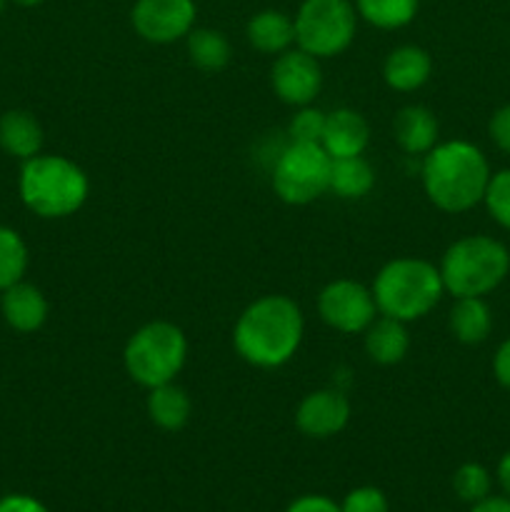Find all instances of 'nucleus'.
<instances>
[{
	"label": "nucleus",
	"mask_w": 510,
	"mask_h": 512,
	"mask_svg": "<svg viewBox=\"0 0 510 512\" xmlns=\"http://www.w3.org/2000/svg\"><path fill=\"white\" fill-rule=\"evenodd\" d=\"M303 333V310L293 298L263 295L235 320L233 348L253 368L275 370L295 358Z\"/></svg>",
	"instance_id": "1"
},
{
	"label": "nucleus",
	"mask_w": 510,
	"mask_h": 512,
	"mask_svg": "<svg viewBox=\"0 0 510 512\" xmlns=\"http://www.w3.org/2000/svg\"><path fill=\"white\" fill-rule=\"evenodd\" d=\"M490 163L478 145L445 140L423 155V190L443 213H468L483 203L490 183Z\"/></svg>",
	"instance_id": "2"
},
{
	"label": "nucleus",
	"mask_w": 510,
	"mask_h": 512,
	"mask_svg": "<svg viewBox=\"0 0 510 512\" xmlns=\"http://www.w3.org/2000/svg\"><path fill=\"white\" fill-rule=\"evenodd\" d=\"M18 193L30 213L60 220L83 208L90 195V180L85 170L65 155L38 153L20 168Z\"/></svg>",
	"instance_id": "3"
},
{
	"label": "nucleus",
	"mask_w": 510,
	"mask_h": 512,
	"mask_svg": "<svg viewBox=\"0 0 510 512\" xmlns=\"http://www.w3.org/2000/svg\"><path fill=\"white\" fill-rule=\"evenodd\" d=\"M373 298L380 315L413 323L425 318L445 293L438 265L423 258H395L378 270Z\"/></svg>",
	"instance_id": "4"
},
{
	"label": "nucleus",
	"mask_w": 510,
	"mask_h": 512,
	"mask_svg": "<svg viewBox=\"0 0 510 512\" xmlns=\"http://www.w3.org/2000/svg\"><path fill=\"white\" fill-rule=\"evenodd\" d=\"M440 278L453 298H485L510 273V250L490 235H465L440 258Z\"/></svg>",
	"instance_id": "5"
},
{
	"label": "nucleus",
	"mask_w": 510,
	"mask_h": 512,
	"mask_svg": "<svg viewBox=\"0 0 510 512\" xmlns=\"http://www.w3.org/2000/svg\"><path fill=\"white\" fill-rule=\"evenodd\" d=\"M188 360V338L168 320H153L135 330L123 350V365L143 388L173 383Z\"/></svg>",
	"instance_id": "6"
},
{
	"label": "nucleus",
	"mask_w": 510,
	"mask_h": 512,
	"mask_svg": "<svg viewBox=\"0 0 510 512\" xmlns=\"http://www.w3.org/2000/svg\"><path fill=\"white\" fill-rule=\"evenodd\" d=\"M295 45L318 60L345 53L355 40L358 10L353 0H303L293 18Z\"/></svg>",
	"instance_id": "7"
},
{
	"label": "nucleus",
	"mask_w": 510,
	"mask_h": 512,
	"mask_svg": "<svg viewBox=\"0 0 510 512\" xmlns=\"http://www.w3.org/2000/svg\"><path fill=\"white\" fill-rule=\"evenodd\" d=\"M333 158L320 143H290L273 168V190L283 203L308 205L330 190Z\"/></svg>",
	"instance_id": "8"
},
{
	"label": "nucleus",
	"mask_w": 510,
	"mask_h": 512,
	"mask_svg": "<svg viewBox=\"0 0 510 512\" xmlns=\"http://www.w3.org/2000/svg\"><path fill=\"white\" fill-rule=\"evenodd\" d=\"M318 313L328 328L343 335H355L365 333V328L378 318V305L373 290L355 280L340 278L320 290Z\"/></svg>",
	"instance_id": "9"
},
{
	"label": "nucleus",
	"mask_w": 510,
	"mask_h": 512,
	"mask_svg": "<svg viewBox=\"0 0 510 512\" xmlns=\"http://www.w3.org/2000/svg\"><path fill=\"white\" fill-rule=\"evenodd\" d=\"M195 0H135L130 23L135 33L153 45H168L188 38L195 28Z\"/></svg>",
	"instance_id": "10"
},
{
	"label": "nucleus",
	"mask_w": 510,
	"mask_h": 512,
	"mask_svg": "<svg viewBox=\"0 0 510 512\" xmlns=\"http://www.w3.org/2000/svg\"><path fill=\"white\" fill-rule=\"evenodd\" d=\"M270 85L285 105H293V108L313 105L323 88L320 60L300 48L285 50L270 68Z\"/></svg>",
	"instance_id": "11"
},
{
	"label": "nucleus",
	"mask_w": 510,
	"mask_h": 512,
	"mask_svg": "<svg viewBox=\"0 0 510 512\" xmlns=\"http://www.w3.org/2000/svg\"><path fill=\"white\" fill-rule=\"evenodd\" d=\"M350 420V400L333 388L315 390L300 400L295 410V425L303 435L315 440L333 438L343 433Z\"/></svg>",
	"instance_id": "12"
},
{
	"label": "nucleus",
	"mask_w": 510,
	"mask_h": 512,
	"mask_svg": "<svg viewBox=\"0 0 510 512\" xmlns=\"http://www.w3.org/2000/svg\"><path fill=\"white\" fill-rule=\"evenodd\" d=\"M370 143V125L358 110L335 108L325 115V130L320 145L330 158H353L363 155Z\"/></svg>",
	"instance_id": "13"
},
{
	"label": "nucleus",
	"mask_w": 510,
	"mask_h": 512,
	"mask_svg": "<svg viewBox=\"0 0 510 512\" xmlns=\"http://www.w3.org/2000/svg\"><path fill=\"white\" fill-rule=\"evenodd\" d=\"M0 313L5 323L18 333H35L48 320V300L40 288L20 280L0 293Z\"/></svg>",
	"instance_id": "14"
},
{
	"label": "nucleus",
	"mask_w": 510,
	"mask_h": 512,
	"mask_svg": "<svg viewBox=\"0 0 510 512\" xmlns=\"http://www.w3.org/2000/svg\"><path fill=\"white\" fill-rule=\"evenodd\" d=\"M433 75V58L420 45H400L390 50L383 63V80L390 90L413 93L423 88Z\"/></svg>",
	"instance_id": "15"
},
{
	"label": "nucleus",
	"mask_w": 510,
	"mask_h": 512,
	"mask_svg": "<svg viewBox=\"0 0 510 512\" xmlns=\"http://www.w3.org/2000/svg\"><path fill=\"white\" fill-rule=\"evenodd\" d=\"M393 133L403 153L425 155L438 145L440 125L433 110L425 105H405L395 115Z\"/></svg>",
	"instance_id": "16"
},
{
	"label": "nucleus",
	"mask_w": 510,
	"mask_h": 512,
	"mask_svg": "<svg viewBox=\"0 0 510 512\" xmlns=\"http://www.w3.org/2000/svg\"><path fill=\"white\" fill-rule=\"evenodd\" d=\"M245 35L258 53L280 55L295 45V23L283 10L265 8L248 20Z\"/></svg>",
	"instance_id": "17"
},
{
	"label": "nucleus",
	"mask_w": 510,
	"mask_h": 512,
	"mask_svg": "<svg viewBox=\"0 0 510 512\" xmlns=\"http://www.w3.org/2000/svg\"><path fill=\"white\" fill-rule=\"evenodd\" d=\"M403 320L380 315L365 328V353L378 365L403 363L410 350V333Z\"/></svg>",
	"instance_id": "18"
},
{
	"label": "nucleus",
	"mask_w": 510,
	"mask_h": 512,
	"mask_svg": "<svg viewBox=\"0 0 510 512\" xmlns=\"http://www.w3.org/2000/svg\"><path fill=\"white\" fill-rule=\"evenodd\" d=\"M43 125L28 110L0 115V148L18 160H30L43 150Z\"/></svg>",
	"instance_id": "19"
},
{
	"label": "nucleus",
	"mask_w": 510,
	"mask_h": 512,
	"mask_svg": "<svg viewBox=\"0 0 510 512\" xmlns=\"http://www.w3.org/2000/svg\"><path fill=\"white\" fill-rule=\"evenodd\" d=\"M145 408H148V418L160 430L178 433V430H183L188 425L190 415H193V400H190L188 390L180 388L173 380V383L150 388Z\"/></svg>",
	"instance_id": "20"
},
{
	"label": "nucleus",
	"mask_w": 510,
	"mask_h": 512,
	"mask_svg": "<svg viewBox=\"0 0 510 512\" xmlns=\"http://www.w3.org/2000/svg\"><path fill=\"white\" fill-rule=\"evenodd\" d=\"M448 325L458 343L480 345L493 333V310L483 298H455Z\"/></svg>",
	"instance_id": "21"
},
{
	"label": "nucleus",
	"mask_w": 510,
	"mask_h": 512,
	"mask_svg": "<svg viewBox=\"0 0 510 512\" xmlns=\"http://www.w3.org/2000/svg\"><path fill=\"white\" fill-rule=\"evenodd\" d=\"M375 188V170L363 155L335 158L330 165V193L343 200H360Z\"/></svg>",
	"instance_id": "22"
},
{
	"label": "nucleus",
	"mask_w": 510,
	"mask_h": 512,
	"mask_svg": "<svg viewBox=\"0 0 510 512\" xmlns=\"http://www.w3.org/2000/svg\"><path fill=\"white\" fill-rule=\"evenodd\" d=\"M185 45H188L190 63L205 73H218L230 63V43L220 30L193 28L185 38Z\"/></svg>",
	"instance_id": "23"
},
{
	"label": "nucleus",
	"mask_w": 510,
	"mask_h": 512,
	"mask_svg": "<svg viewBox=\"0 0 510 512\" xmlns=\"http://www.w3.org/2000/svg\"><path fill=\"white\" fill-rule=\"evenodd\" d=\"M358 18L380 30L405 28L415 20L420 0H353Z\"/></svg>",
	"instance_id": "24"
},
{
	"label": "nucleus",
	"mask_w": 510,
	"mask_h": 512,
	"mask_svg": "<svg viewBox=\"0 0 510 512\" xmlns=\"http://www.w3.org/2000/svg\"><path fill=\"white\" fill-rule=\"evenodd\" d=\"M28 270V245L18 230L0 225V293L20 283Z\"/></svg>",
	"instance_id": "25"
},
{
	"label": "nucleus",
	"mask_w": 510,
	"mask_h": 512,
	"mask_svg": "<svg viewBox=\"0 0 510 512\" xmlns=\"http://www.w3.org/2000/svg\"><path fill=\"white\" fill-rule=\"evenodd\" d=\"M490 488H493V478H490L488 468L480 463H465L455 470L453 475V490L463 503H480L488 498Z\"/></svg>",
	"instance_id": "26"
},
{
	"label": "nucleus",
	"mask_w": 510,
	"mask_h": 512,
	"mask_svg": "<svg viewBox=\"0 0 510 512\" xmlns=\"http://www.w3.org/2000/svg\"><path fill=\"white\" fill-rule=\"evenodd\" d=\"M483 203L488 208L490 218L503 230H510V168H503L490 175Z\"/></svg>",
	"instance_id": "27"
},
{
	"label": "nucleus",
	"mask_w": 510,
	"mask_h": 512,
	"mask_svg": "<svg viewBox=\"0 0 510 512\" xmlns=\"http://www.w3.org/2000/svg\"><path fill=\"white\" fill-rule=\"evenodd\" d=\"M325 115L328 113L313 108V105H303V108L295 110L288 123L290 143H320L325 130Z\"/></svg>",
	"instance_id": "28"
},
{
	"label": "nucleus",
	"mask_w": 510,
	"mask_h": 512,
	"mask_svg": "<svg viewBox=\"0 0 510 512\" xmlns=\"http://www.w3.org/2000/svg\"><path fill=\"white\" fill-rule=\"evenodd\" d=\"M343 512H388V498H385L383 490L378 488H355L345 495L343 505H340Z\"/></svg>",
	"instance_id": "29"
},
{
	"label": "nucleus",
	"mask_w": 510,
	"mask_h": 512,
	"mask_svg": "<svg viewBox=\"0 0 510 512\" xmlns=\"http://www.w3.org/2000/svg\"><path fill=\"white\" fill-rule=\"evenodd\" d=\"M488 133H490V140H493L503 153L510 155V103L503 105V108H498L493 115H490Z\"/></svg>",
	"instance_id": "30"
},
{
	"label": "nucleus",
	"mask_w": 510,
	"mask_h": 512,
	"mask_svg": "<svg viewBox=\"0 0 510 512\" xmlns=\"http://www.w3.org/2000/svg\"><path fill=\"white\" fill-rule=\"evenodd\" d=\"M285 512H343L340 505H335L333 500L325 498V495H303L295 503H290V508Z\"/></svg>",
	"instance_id": "31"
},
{
	"label": "nucleus",
	"mask_w": 510,
	"mask_h": 512,
	"mask_svg": "<svg viewBox=\"0 0 510 512\" xmlns=\"http://www.w3.org/2000/svg\"><path fill=\"white\" fill-rule=\"evenodd\" d=\"M493 375L505 390H510V338H505L503 343L498 345V350H495Z\"/></svg>",
	"instance_id": "32"
},
{
	"label": "nucleus",
	"mask_w": 510,
	"mask_h": 512,
	"mask_svg": "<svg viewBox=\"0 0 510 512\" xmlns=\"http://www.w3.org/2000/svg\"><path fill=\"white\" fill-rule=\"evenodd\" d=\"M0 512H50L40 500L30 495H5L0 500Z\"/></svg>",
	"instance_id": "33"
},
{
	"label": "nucleus",
	"mask_w": 510,
	"mask_h": 512,
	"mask_svg": "<svg viewBox=\"0 0 510 512\" xmlns=\"http://www.w3.org/2000/svg\"><path fill=\"white\" fill-rule=\"evenodd\" d=\"M470 512H510V498L508 495H488L475 503Z\"/></svg>",
	"instance_id": "34"
},
{
	"label": "nucleus",
	"mask_w": 510,
	"mask_h": 512,
	"mask_svg": "<svg viewBox=\"0 0 510 512\" xmlns=\"http://www.w3.org/2000/svg\"><path fill=\"white\" fill-rule=\"evenodd\" d=\"M498 483L503 488V493L510 498V450L500 458L498 463Z\"/></svg>",
	"instance_id": "35"
},
{
	"label": "nucleus",
	"mask_w": 510,
	"mask_h": 512,
	"mask_svg": "<svg viewBox=\"0 0 510 512\" xmlns=\"http://www.w3.org/2000/svg\"><path fill=\"white\" fill-rule=\"evenodd\" d=\"M10 3L20 5V8H35V5H40L43 0H10Z\"/></svg>",
	"instance_id": "36"
},
{
	"label": "nucleus",
	"mask_w": 510,
	"mask_h": 512,
	"mask_svg": "<svg viewBox=\"0 0 510 512\" xmlns=\"http://www.w3.org/2000/svg\"><path fill=\"white\" fill-rule=\"evenodd\" d=\"M5 3H8V0H0V15H3V10H5Z\"/></svg>",
	"instance_id": "37"
}]
</instances>
